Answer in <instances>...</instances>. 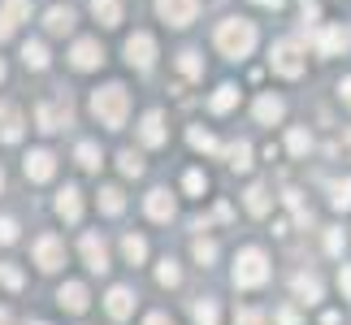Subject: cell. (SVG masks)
Wrapping results in <instances>:
<instances>
[{"mask_svg":"<svg viewBox=\"0 0 351 325\" xmlns=\"http://www.w3.org/2000/svg\"><path fill=\"white\" fill-rule=\"evenodd\" d=\"M217 48L226 52V57H247V52L256 48V26L252 22H243V18H226L217 26Z\"/></svg>","mask_w":351,"mask_h":325,"instance_id":"obj_1","label":"cell"},{"mask_svg":"<svg viewBox=\"0 0 351 325\" xmlns=\"http://www.w3.org/2000/svg\"><path fill=\"white\" fill-rule=\"evenodd\" d=\"M126 108H130V100H126V87H117V83H109V87H100L96 96H91V113H96L109 130H117L121 121H126Z\"/></svg>","mask_w":351,"mask_h":325,"instance_id":"obj_2","label":"cell"},{"mask_svg":"<svg viewBox=\"0 0 351 325\" xmlns=\"http://www.w3.org/2000/svg\"><path fill=\"white\" fill-rule=\"evenodd\" d=\"M269 278V261H265V252L261 248H247V252H239V261H234V287H261V282Z\"/></svg>","mask_w":351,"mask_h":325,"instance_id":"obj_3","label":"cell"},{"mask_svg":"<svg viewBox=\"0 0 351 325\" xmlns=\"http://www.w3.org/2000/svg\"><path fill=\"white\" fill-rule=\"evenodd\" d=\"M269 65L282 74V78H300L304 74V52L295 39H282V44H274V52H269Z\"/></svg>","mask_w":351,"mask_h":325,"instance_id":"obj_4","label":"cell"},{"mask_svg":"<svg viewBox=\"0 0 351 325\" xmlns=\"http://www.w3.org/2000/svg\"><path fill=\"white\" fill-rule=\"evenodd\" d=\"M126 61L139 65V70H147V65L156 61V39L147 35V31H134V35L126 39Z\"/></svg>","mask_w":351,"mask_h":325,"instance_id":"obj_5","label":"cell"},{"mask_svg":"<svg viewBox=\"0 0 351 325\" xmlns=\"http://www.w3.org/2000/svg\"><path fill=\"white\" fill-rule=\"evenodd\" d=\"M317 39V48H321V57H339V52H347V44H351V31L343 22H330L321 35H313Z\"/></svg>","mask_w":351,"mask_h":325,"instance_id":"obj_6","label":"cell"},{"mask_svg":"<svg viewBox=\"0 0 351 325\" xmlns=\"http://www.w3.org/2000/svg\"><path fill=\"white\" fill-rule=\"evenodd\" d=\"M35 265L39 269H61L65 265V248H61V239H52V234H44V239H35Z\"/></svg>","mask_w":351,"mask_h":325,"instance_id":"obj_7","label":"cell"},{"mask_svg":"<svg viewBox=\"0 0 351 325\" xmlns=\"http://www.w3.org/2000/svg\"><path fill=\"white\" fill-rule=\"evenodd\" d=\"M195 9H199V0H156V13L169 26H186L195 18Z\"/></svg>","mask_w":351,"mask_h":325,"instance_id":"obj_8","label":"cell"},{"mask_svg":"<svg viewBox=\"0 0 351 325\" xmlns=\"http://www.w3.org/2000/svg\"><path fill=\"white\" fill-rule=\"evenodd\" d=\"M35 121H39V130H44V134L61 130L65 121H70V104H39L35 108Z\"/></svg>","mask_w":351,"mask_h":325,"instance_id":"obj_9","label":"cell"},{"mask_svg":"<svg viewBox=\"0 0 351 325\" xmlns=\"http://www.w3.org/2000/svg\"><path fill=\"white\" fill-rule=\"evenodd\" d=\"M52 169H57V160H52V152H44V147H35V152L26 156V178L31 182H48Z\"/></svg>","mask_w":351,"mask_h":325,"instance_id":"obj_10","label":"cell"},{"mask_svg":"<svg viewBox=\"0 0 351 325\" xmlns=\"http://www.w3.org/2000/svg\"><path fill=\"white\" fill-rule=\"evenodd\" d=\"M83 261H87L91 274H104V269H109V252H104L100 234H83Z\"/></svg>","mask_w":351,"mask_h":325,"instance_id":"obj_11","label":"cell"},{"mask_svg":"<svg viewBox=\"0 0 351 325\" xmlns=\"http://www.w3.org/2000/svg\"><path fill=\"white\" fill-rule=\"evenodd\" d=\"M100 57H104V52H100V44H96V39H78V44H74V52H70L74 70H96V65H100Z\"/></svg>","mask_w":351,"mask_h":325,"instance_id":"obj_12","label":"cell"},{"mask_svg":"<svg viewBox=\"0 0 351 325\" xmlns=\"http://www.w3.org/2000/svg\"><path fill=\"white\" fill-rule=\"evenodd\" d=\"M26 13H31V0H5V9H0V39H9L13 26H18Z\"/></svg>","mask_w":351,"mask_h":325,"instance_id":"obj_13","label":"cell"},{"mask_svg":"<svg viewBox=\"0 0 351 325\" xmlns=\"http://www.w3.org/2000/svg\"><path fill=\"white\" fill-rule=\"evenodd\" d=\"M104 308H109V317L126 321V317L134 313V295H130L126 287H113V291H109V300H104Z\"/></svg>","mask_w":351,"mask_h":325,"instance_id":"obj_14","label":"cell"},{"mask_svg":"<svg viewBox=\"0 0 351 325\" xmlns=\"http://www.w3.org/2000/svg\"><path fill=\"white\" fill-rule=\"evenodd\" d=\"M0 139L5 143H18L22 139V117L13 104H0Z\"/></svg>","mask_w":351,"mask_h":325,"instance_id":"obj_15","label":"cell"},{"mask_svg":"<svg viewBox=\"0 0 351 325\" xmlns=\"http://www.w3.org/2000/svg\"><path fill=\"white\" fill-rule=\"evenodd\" d=\"M57 300H61V308H70V313H87V287L83 282H65Z\"/></svg>","mask_w":351,"mask_h":325,"instance_id":"obj_16","label":"cell"},{"mask_svg":"<svg viewBox=\"0 0 351 325\" xmlns=\"http://www.w3.org/2000/svg\"><path fill=\"white\" fill-rule=\"evenodd\" d=\"M139 134H143V143H147V147H156V143H165V117H160V113H156V108H152V113H147V117H143V126H139Z\"/></svg>","mask_w":351,"mask_h":325,"instance_id":"obj_17","label":"cell"},{"mask_svg":"<svg viewBox=\"0 0 351 325\" xmlns=\"http://www.w3.org/2000/svg\"><path fill=\"white\" fill-rule=\"evenodd\" d=\"M57 213L65 217V221H78V217H83V200H78V186H65V191L57 195Z\"/></svg>","mask_w":351,"mask_h":325,"instance_id":"obj_18","label":"cell"},{"mask_svg":"<svg viewBox=\"0 0 351 325\" xmlns=\"http://www.w3.org/2000/svg\"><path fill=\"white\" fill-rule=\"evenodd\" d=\"M147 217H152V221H169V217H173L169 191H152V195H147Z\"/></svg>","mask_w":351,"mask_h":325,"instance_id":"obj_19","label":"cell"},{"mask_svg":"<svg viewBox=\"0 0 351 325\" xmlns=\"http://www.w3.org/2000/svg\"><path fill=\"white\" fill-rule=\"evenodd\" d=\"M91 13H96L100 26H117L121 22V0H91Z\"/></svg>","mask_w":351,"mask_h":325,"instance_id":"obj_20","label":"cell"},{"mask_svg":"<svg viewBox=\"0 0 351 325\" xmlns=\"http://www.w3.org/2000/svg\"><path fill=\"white\" fill-rule=\"evenodd\" d=\"M282 113H287V104H282L278 96H261V100H256V117H261L265 126H269V121H282Z\"/></svg>","mask_w":351,"mask_h":325,"instance_id":"obj_21","label":"cell"},{"mask_svg":"<svg viewBox=\"0 0 351 325\" xmlns=\"http://www.w3.org/2000/svg\"><path fill=\"white\" fill-rule=\"evenodd\" d=\"M44 26H48L52 35H70V31H74V13H70V9H48Z\"/></svg>","mask_w":351,"mask_h":325,"instance_id":"obj_22","label":"cell"},{"mask_svg":"<svg viewBox=\"0 0 351 325\" xmlns=\"http://www.w3.org/2000/svg\"><path fill=\"white\" fill-rule=\"evenodd\" d=\"M234 104H239V87H230V83H226V87H217V91H213V100H208V108H213V113H230Z\"/></svg>","mask_w":351,"mask_h":325,"instance_id":"obj_23","label":"cell"},{"mask_svg":"<svg viewBox=\"0 0 351 325\" xmlns=\"http://www.w3.org/2000/svg\"><path fill=\"white\" fill-rule=\"evenodd\" d=\"M22 61H26V70H44V65H48V48L31 39V44H22Z\"/></svg>","mask_w":351,"mask_h":325,"instance_id":"obj_24","label":"cell"},{"mask_svg":"<svg viewBox=\"0 0 351 325\" xmlns=\"http://www.w3.org/2000/svg\"><path fill=\"white\" fill-rule=\"evenodd\" d=\"M226 160H230V169H252V147L247 143H230V147H226Z\"/></svg>","mask_w":351,"mask_h":325,"instance_id":"obj_25","label":"cell"},{"mask_svg":"<svg viewBox=\"0 0 351 325\" xmlns=\"http://www.w3.org/2000/svg\"><path fill=\"white\" fill-rule=\"evenodd\" d=\"M121 252H126V261H130V265H143V256H147V243H143L139 234H126V239H121Z\"/></svg>","mask_w":351,"mask_h":325,"instance_id":"obj_26","label":"cell"},{"mask_svg":"<svg viewBox=\"0 0 351 325\" xmlns=\"http://www.w3.org/2000/svg\"><path fill=\"white\" fill-rule=\"evenodd\" d=\"M217 321H221L217 300H199V304H195V325H217Z\"/></svg>","mask_w":351,"mask_h":325,"instance_id":"obj_27","label":"cell"},{"mask_svg":"<svg viewBox=\"0 0 351 325\" xmlns=\"http://www.w3.org/2000/svg\"><path fill=\"white\" fill-rule=\"evenodd\" d=\"M243 200H247V213H252V217H265V213H269V191H265V186H252Z\"/></svg>","mask_w":351,"mask_h":325,"instance_id":"obj_28","label":"cell"},{"mask_svg":"<svg viewBox=\"0 0 351 325\" xmlns=\"http://www.w3.org/2000/svg\"><path fill=\"white\" fill-rule=\"evenodd\" d=\"M295 291H300L308 304H313V300H321V282H317L313 274H300V278H295Z\"/></svg>","mask_w":351,"mask_h":325,"instance_id":"obj_29","label":"cell"},{"mask_svg":"<svg viewBox=\"0 0 351 325\" xmlns=\"http://www.w3.org/2000/svg\"><path fill=\"white\" fill-rule=\"evenodd\" d=\"M330 204L334 208H351V178H343V182L330 186Z\"/></svg>","mask_w":351,"mask_h":325,"instance_id":"obj_30","label":"cell"},{"mask_svg":"<svg viewBox=\"0 0 351 325\" xmlns=\"http://www.w3.org/2000/svg\"><path fill=\"white\" fill-rule=\"evenodd\" d=\"M287 147H291V152H295V156H304V152H308V147H313V134H308V130H300V126H295V130L287 134Z\"/></svg>","mask_w":351,"mask_h":325,"instance_id":"obj_31","label":"cell"},{"mask_svg":"<svg viewBox=\"0 0 351 325\" xmlns=\"http://www.w3.org/2000/svg\"><path fill=\"white\" fill-rule=\"evenodd\" d=\"M78 165H83V169H100V147L96 143H78Z\"/></svg>","mask_w":351,"mask_h":325,"instance_id":"obj_32","label":"cell"},{"mask_svg":"<svg viewBox=\"0 0 351 325\" xmlns=\"http://www.w3.org/2000/svg\"><path fill=\"white\" fill-rule=\"evenodd\" d=\"M195 261L208 269L213 261H217V243H213V239H195Z\"/></svg>","mask_w":351,"mask_h":325,"instance_id":"obj_33","label":"cell"},{"mask_svg":"<svg viewBox=\"0 0 351 325\" xmlns=\"http://www.w3.org/2000/svg\"><path fill=\"white\" fill-rule=\"evenodd\" d=\"M156 282H160V287H178V282H182L178 265H173V261H160V269H156Z\"/></svg>","mask_w":351,"mask_h":325,"instance_id":"obj_34","label":"cell"},{"mask_svg":"<svg viewBox=\"0 0 351 325\" xmlns=\"http://www.w3.org/2000/svg\"><path fill=\"white\" fill-rule=\"evenodd\" d=\"M100 208L109 213V217L121 213V191H117V186H104V191H100Z\"/></svg>","mask_w":351,"mask_h":325,"instance_id":"obj_35","label":"cell"},{"mask_svg":"<svg viewBox=\"0 0 351 325\" xmlns=\"http://www.w3.org/2000/svg\"><path fill=\"white\" fill-rule=\"evenodd\" d=\"M186 139H191V147H199V152H217V139H213L208 130H199V126H191Z\"/></svg>","mask_w":351,"mask_h":325,"instance_id":"obj_36","label":"cell"},{"mask_svg":"<svg viewBox=\"0 0 351 325\" xmlns=\"http://www.w3.org/2000/svg\"><path fill=\"white\" fill-rule=\"evenodd\" d=\"M121 173H126V178H139V173H143L139 152H121Z\"/></svg>","mask_w":351,"mask_h":325,"instance_id":"obj_37","label":"cell"},{"mask_svg":"<svg viewBox=\"0 0 351 325\" xmlns=\"http://www.w3.org/2000/svg\"><path fill=\"white\" fill-rule=\"evenodd\" d=\"M234 325H265V313H256V308H239Z\"/></svg>","mask_w":351,"mask_h":325,"instance_id":"obj_38","label":"cell"},{"mask_svg":"<svg viewBox=\"0 0 351 325\" xmlns=\"http://www.w3.org/2000/svg\"><path fill=\"white\" fill-rule=\"evenodd\" d=\"M0 282H5L9 291H18V287H22V274H18L13 265H0Z\"/></svg>","mask_w":351,"mask_h":325,"instance_id":"obj_39","label":"cell"},{"mask_svg":"<svg viewBox=\"0 0 351 325\" xmlns=\"http://www.w3.org/2000/svg\"><path fill=\"white\" fill-rule=\"evenodd\" d=\"M182 186H186V191H191V195H199V191H204V173H199V169H191V173H186V178H182Z\"/></svg>","mask_w":351,"mask_h":325,"instance_id":"obj_40","label":"cell"},{"mask_svg":"<svg viewBox=\"0 0 351 325\" xmlns=\"http://www.w3.org/2000/svg\"><path fill=\"white\" fill-rule=\"evenodd\" d=\"M347 248V239H343V230H330V234H326V252H334V256H339Z\"/></svg>","mask_w":351,"mask_h":325,"instance_id":"obj_41","label":"cell"},{"mask_svg":"<svg viewBox=\"0 0 351 325\" xmlns=\"http://www.w3.org/2000/svg\"><path fill=\"white\" fill-rule=\"evenodd\" d=\"M13 239H18V226L9 217H0V243H13Z\"/></svg>","mask_w":351,"mask_h":325,"instance_id":"obj_42","label":"cell"},{"mask_svg":"<svg viewBox=\"0 0 351 325\" xmlns=\"http://www.w3.org/2000/svg\"><path fill=\"white\" fill-rule=\"evenodd\" d=\"M182 74H199V57H195V52H182Z\"/></svg>","mask_w":351,"mask_h":325,"instance_id":"obj_43","label":"cell"},{"mask_svg":"<svg viewBox=\"0 0 351 325\" xmlns=\"http://www.w3.org/2000/svg\"><path fill=\"white\" fill-rule=\"evenodd\" d=\"M339 287H343V295L351 300V265H343V274H339Z\"/></svg>","mask_w":351,"mask_h":325,"instance_id":"obj_44","label":"cell"},{"mask_svg":"<svg viewBox=\"0 0 351 325\" xmlns=\"http://www.w3.org/2000/svg\"><path fill=\"white\" fill-rule=\"evenodd\" d=\"M278 325H300V317H295V308H282V313H278Z\"/></svg>","mask_w":351,"mask_h":325,"instance_id":"obj_45","label":"cell"},{"mask_svg":"<svg viewBox=\"0 0 351 325\" xmlns=\"http://www.w3.org/2000/svg\"><path fill=\"white\" fill-rule=\"evenodd\" d=\"M143 325H173V321H169V317H165V313H152V317H147V321H143Z\"/></svg>","mask_w":351,"mask_h":325,"instance_id":"obj_46","label":"cell"},{"mask_svg":"<svg viewBox=\"0 0 351 325\" xmlns=\"http://www.w3.org/2000/svg\"><path fill=\"white\" fill-rule=\"evenodd\" d=\"M339 96H343V104H351V78H343V87H339Z\"/></svg>","mask_w":351,"mask_h":325,"instance_id":"obj_47","label":"cell"},{"mask_svg":"<svg viewBox=\"0 0 351 325\" xmlns=\"http://www.w3.org/2000/svg\"><path fill=\"white\" fill-rule=\"evenodd\" d=\"M256 5H269V9H278V5H282V0H256Z\"/></svg>","mask_w":351,"mask_h":325,"instance_id":"obj_48","label":"cell"},{"mask_svg":"<svg viewBox=\"0 0 351 325\" xmlns=\"http://www.w3.org/2000/svg\"><path fill=\"white\" fill-rule=\"evenodd\" d=\"M0 325H9V313H0Z\"/></svg>","mask_w":351,"mask_h":325,"instance_id":"obj_49","label":"cell"},{"mask_svg":"<svg viewBox=\"0 0 351 325\" xmlns=\"http://www.w3.org/2000/svg\"><path fill=\"white\" fill-rule=\"evenodd\" d=\"M0 78H5V61H0Z\"/></svg>","mask_w":351,"mask_h":325,"instance_id":"obj_50","label":"cell"},{"mask_svg":"<svg viewBox=\"0 0 351 325\" xmlns=\"http://www.w3.org/2000/svg\"><path fill=\"white\" fill-rule=\"evenodd\" d=\"M0 182H5V173H0Z\"/></svg>","mask_w":351,"mask_h":325,"instance_id":"obj_51","label":"cell"},{"mask_svg":"<svg viewBox=\"0 0 351 325\" xmlns=\"http://www.w3.org/2000/svg\"><path fill=\"white\" fill-rule=\"evenodd\" d=\"M35 325H44V321H35Z\"/></svg>","mask_w":351,"mask_h":325,"instance_id":"obj_52","label":"cell"}]
</instances>
